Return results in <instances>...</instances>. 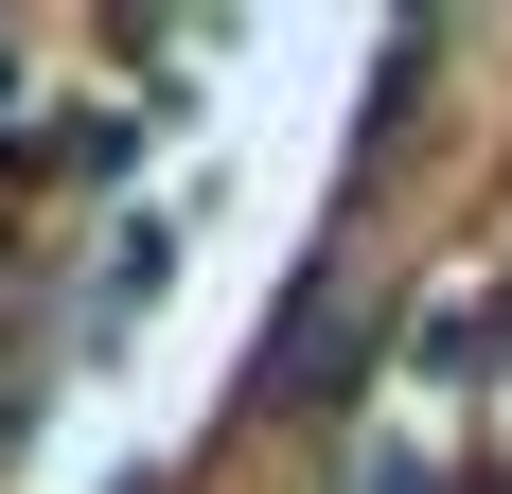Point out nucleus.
Instances as JSON below:
<instances>
[{
  "instance_id": "obj_1",
  "label": "nucleus",
  "mask_w": 512,
  "mask_h": 494,
  "mask_svg": "<svg viewBox=\"0 0 512 494\" xmlns=\"http://www.w3.org/2000/svg\"><path fill=\"white\" fill-rule=\"evenodd\" d=\"M354 494H442V477H424V442H371V459H354Z\"/></svg>"
}]
</instances>
